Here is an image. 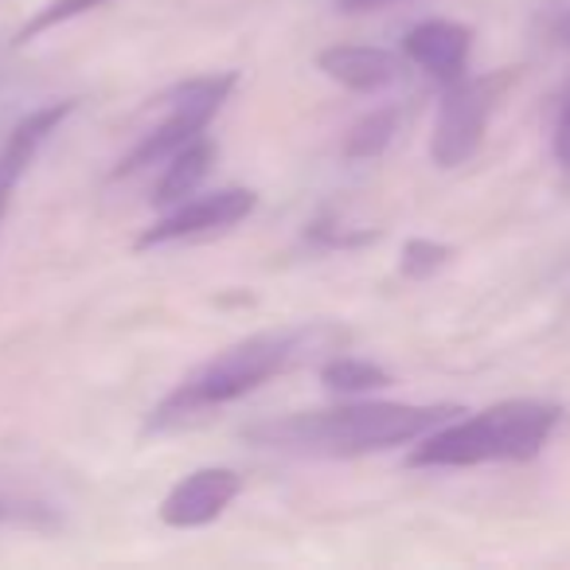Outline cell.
<instances>
[{
  "mask_svg": "<svg viewBox=\"0 0 570 570\" xmlns=\"http://www.w3.org/2000/svg\"><path fill=\"white\" fill-rule=\"evenodd\" d=\"M336 341H344V333L333 325L274 328V333L246 336V341L223 348L215 360H207L204 367H196L173 395L160 399L157 411L145 422V430L165 434V430L184 426V422L199 419V414L215 411V406L235 403V399L258 391L274 375L294 372L297 364H309L321 352H333Z\"/></svg>",
  "mask_w": 570,
  "mask_h": 570,
  "instance_id": "6da1fadb",
  "label": "cell"
},
{
  "mask_svg": "<svg viewBox=\"0 0 570 570\" xmlns=\"http://www.w3.org/2000/svg\"><path fill=\"white\" fill-rule=\"evenodd\" d=\"M238 492H243V476L235 469H196L184 481H176L160 500V520L168 528H207L227 512Z\"/></svg>",
  "mask_w": 570,
  "mask_h": 570,
  "instance_id": "52a82bcc",
  "label": "cell"
},
{
  "mask_svg": "<svg viewBox=\"0 0 570 570\" xmlns=\"http://www.w3.org/2000/svg\"><path fill=\"white\" fill-rule=\"evenodd\" d=\"M235 82H238L235 71H223V75H204V79H188L184 87H176L173 95L165 98L168 118L160 121L157 129H149V134L118 160V168L110 173L114 180H126V176L145 173V168H153V165H165L184 145L196 141L207 129V121L219 114V106L227 102Z\"/></svg>",
  "mask_w": 570,
  "mask_h": 570,
  "instance_id": "277c9868",
  "label": "cell"
},
{
  "mask_svg": "<svg viewBox=\"0 0 570 570\" xmlns=\"http://www.w3.org/2000/svg\"><path fill=\"white\" fill-rule=\"evenodd\" d=\"M51 129H56L51 114L32 110L28 118H20L17 126H12L9 141L0 145V223H4V215H9L12 188H17V180L28 173V165L36 160V153H40V145L48 141Z\"/></svg>",
  "mask_w": 570,
  "mask_h": 570,
  "instance_id": "30bf717a",
  "label": "cell"
},
{
  "mask_svg": "<svg viewBox=\"0 0 570 570\" xmlns=\"http://www.w3.org/2000/svg\"><path fill=\"white\" fill-rule=\"evenodd\" d=\"M321 383L328 391H341V395H360V391H380L391 387V375L383 372L372 360H356V356H333L321 367Z\"/></svg>",
  "mask_w": 570,
  "mask_h": 570,
  "instance_id": "7c38bea8",
  "label": "cell"
},
{
  "mask_svg": "<svg viewBox=\"0 0 570 570\" xmlns=\"http://www.w3.org/2000/svg\"><path fill=\"white\" fill-rule=\"evenodd\" d=\"M469 48H473V32L453 20H422L403 40V56L442 82H458L465 75Z\"/></svg>",
  "mask_w": 570,
  "mask_h": 570,
  "instance_id": "ba28073f",
  "label": "cell"
},
{
  "mask_svg": "<svg viewBox=\"0 0 570 570\" xmlns=\"http://www.w3.org/2000/svg\"><path fill=\"white\" fill-rule=\"evenodd\" d=\"M512 71L500 75H484V79H465L450 82V90L438 102V121H434V137H430V157L438 168H458L481 149L484 129H489L492 110L504 98Z\"/></svg>",
  "mask_w": 570,
  "mask_h": 570,
  "instance_id": "5b68a950",
  "label": "cell"
},
{
  "mask_svg": "<svg viewBox=\"0 0 570 570\" xmlns=\"http://www.w3.org/2000/svg\"><path fill=\"white\" fill-rule=\"evenodd\" d=\"M554 40H559V43H570V9L562 12L559 20H554Z\"/></svg>",
  "mask_w": 570,
  "mask_h": 570,
  "instance_id": "ac0fdd59",
  "label": "cell"
},
{
  "mask_svg": "<svg viewBox=\"0 0 570 570\" xmlns=\"http://www.w3.org/2000/svg\"><path fill=\"white\" fill-rule=\"evenodd\" d=\"M4 515H9V508H4V504H0V520H4Z\"/></svg>",
  "mask_w": 570,
  "mask_h": 570,
  "instance_id": "d6986e66",
  "label": "cell"
},
{
  "mask_svg": "<svg viewBox=\"0 0 570 570\" xmlns=\"http://www.w3.org/2000/svg\"><path fill=\"white\" fill-rule=\"evenodd\" d=\"M383 4H399V0H341V9H348V12H367V9H383Z\"/></svg>",
  "mask_w": 570,
  "mask_h": 570,
  "instance_id": "e0dca14e",
  "label": "cell"
},
{
  "mask_svg": "<svg viewBox=\"0 0 570 570\" xmlns=\"http://www.w3.org/2000/svg\"><path fill=\"white\" fill-rule=\"evenodd\" d=\"M554 160L570 173V98L559 110V121H554Z\"/></svg>",
  "mask_w": 570,
  "mask_h": 570,
  "instance_id": "2e32d148",
  "label": "cell"
},
{
  "mask_svg": "<svg viewBox=\"0 0 570 570\" xmlns=\"http://www.w3.org/2000/svg\"><path fill=\"white\" fill-rule=\"evenodd\" d=\"M212 165H215V145L199 134L196 141L184 145L176 157H168L165 176H160L157 191H153V204L157 207L184 204V196H191V191L199 188V180L212 173Z\"/></svg>",
  "mask_w": 570,
  "mask_h": 570,
  "instance_id": "8fae6325",
  "label": "cell"
},
{
  "mask_svg": "<svg viewBox=\"0 0 570 570\" xmlns=\"http://www.w3.org/2000/svg\"><path fill=\"white\" fill-rule=\"evenodd\" d=\"M317 67L341 87L356 95H380L403 79V59L387 48H364V43H336L317 56Z\"/></svg>",
  "mask_w": 570,
  "mask_h": 570,
  "instance_id": "9c48e42d",
  "label": "cell"
},
{
  "mask_svg": "<svg viewBox=\"0 0 570 570\" xmlns=\"http://www.w3.org/2000/svg\"><path fill=\"white\" fill-rule=\"evenodd\" d=\"M391 137H395V110H375L352 126L348 141H344V153L356 160L380 157V153L391 145Z\"/></svg>",
  "mask_w": 570,
  "mask_h": 570,
  "instance_id": "4fadbf2b",
  "label": "cell"
},
{
  "mask_svg": "<svg viewBox=\"0 0 570 570\" xmlns=\"http://www.w3.org/2000/svg\"><path fill=\"white\" fill-rule=\"evenodd\" d=\"M461 414L458 406H411V403H352L333 411H302L289 419L250 426L246 438L269 450L317 453V458H360V453L395 450L419 442L430 430Z\"/></svg>",
  "mask_w": 570,
  "mask_h": 570,
  "instance_id": "7a4b0ae2",
  "label": "cell"
},
{
  "mask_svg": "<svg viewBox=\"0 0 570 570\" xmlns=\"http://www.w3.org/2000/svg\"><path fill=\"white\" fill-rule=\"evenodd\" d=\"M102 4H110V0H51L48 9H40L32 20H28L24 28H20V32H17V43L36 40V36L51 32V28L67 24V20H75V17H87V12L102 9Z\"/></svg>",
  "mask_w": 570,
  "mask_h": 570,
  "instance_id": "5bb4252c",
  "label": "cell"
},
{
  "mask_svg": "<svg viewBox=\"0 0 570 570\" xmlns=\"http://www.w3.org/2000/svg\"><path fill=\"white\" fill-rule=\"evenodd\" d=\"M562 419L559 403L543 399H512L461 422H442L419 438L411 461L414 469H473L489 461H531L551 442Z\"/></svg>",
  "mask_w": 570,
  "mask_h": 570,
  "instance_id": "3957f363",
  "label": "cell"
},
{
  "mask_svg": "<svg viewBox=\"0 0 570 570\" xmlns=\"http://www.w3.org/2000/svg\"><path fill=\"white\" fill-rule=\"evenodd\" d=\"M453 250L445 243H434V238H411V243L403 246V274L414 277V282H422V277H434L442 266H450Z\"/></svg>",
  "mask_w": 570,
  "mask_h": 570,
  "instance_id": "9a60e30c",
  "label": "cell"
},
{
  "mask_svg": "<svg viewBox=\"0 0 570 570\" xmlns=\"http://www.w3.org/2000/svg\"><path fill=\"white\" fill-rule=\"evenodd\" d=\"M254 207H258V196H254L250 188H223V191H212V196L188 199V204H180L176 212H168L160 223H153L149 230H141L137 250L176 243V238L207 235V230L235 227V223L246 219Z\"/></svg>",
  "mask_w": 570,
  "mask_h": 570,
  "instance_id": "8992f818",
  "label": "cell"
}]
</instances>
